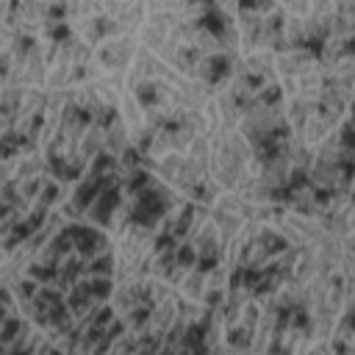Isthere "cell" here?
Here are the masks:
<instances>
[{
  "mask_svg": "<svg viewBox=\"0 0 355 355\" xmlns=\"http://www.w3.org/2000/svg\"><path fill=\"white\" fill-rule=\"evenodd\" d=\"M186 294H189V297H200V294H202V280H200V275H191V277L186 280Z\"/></svg>",
  "mask_w": 355,
  "mask_h": 355,
  "instance_id": "6",
  "label": "cell"
},
{
  "mask_svg": "<svg viewBox=\"0 0 355 355\" xmlns=\"http://www.w3.org/2000/svg\"><path fill=\"white\" fill-rule=\"evenodd\" d=\"M100 147H103V133H100L97 128H92V130L83 136V141H80V150H83V155H86V158H92V155H94Z\"/></svg>",
  "mask_w": 355,
  "mask_h": 355,
  "instance_id": "5",
  "label": "cell"
},
{
  "mask_svg": "<svg viewBox=\"0 0 355 355\" xmlns=\"http://www.w3.org/2000/svg\"><path fill=\"white\" fill-rule=\"evenodd\" d=\"M103 141H105V147H108L111 153H119V150L125 147V141H128V136H125V128H122V122H114V125L108 128V133L103 136Z\"/></svg>",
  "mask_w": 355,
  "mask_h": 355,
  "instance_id": "4",
  "label": "cell"
},
{
  "mask_svg": "<svg viewBox=\"0 0 355 355\" xmlns=\"http://www.w3.org/2000/svg\"><path fill=\"white\" fill-rule=\"evenodd\" d=\"M133 55V39L130 36H119V39H111L105 47H103V64L111 67V69H119L130 61Z\"/></svg>",
  "mask_w": 355,
  "mask_h": 355,
  "instance_id": "1",
  "label": "cell"
},
{
  "mask_svg": "<svg viewBox=\"0 0 355 355\" xmlns=\"http://www.w3.org/2000/svg\"><path fill=\"white\" fill-rule=\"evenodd\" d=\"M277 69L288 78H300L302 72L313 69V61L305 53H283V55H277Z\"/></svg>",
  "mask_w": 355,
  "mask_h": 355,
  "instance_id": "3",
  "label": "cell"
},
{
  "mask_svg": "<svg viewBox=\"0 0 355 355\" xmlns=\"http://www.w3.org/2000/svg\"><path fill=\"white\" fill-rule=\"evenodd\" d=\"M241 225H244V216L241 214H236V211H230V208H216L214 211V230H219V236L227 241V239H233L239 230H241Z\"/></svg>",
  "mask_w": 355,
  "mask_h": 355,
  "instance_id": "2",
  "label": "cell"
}]
</instances>
